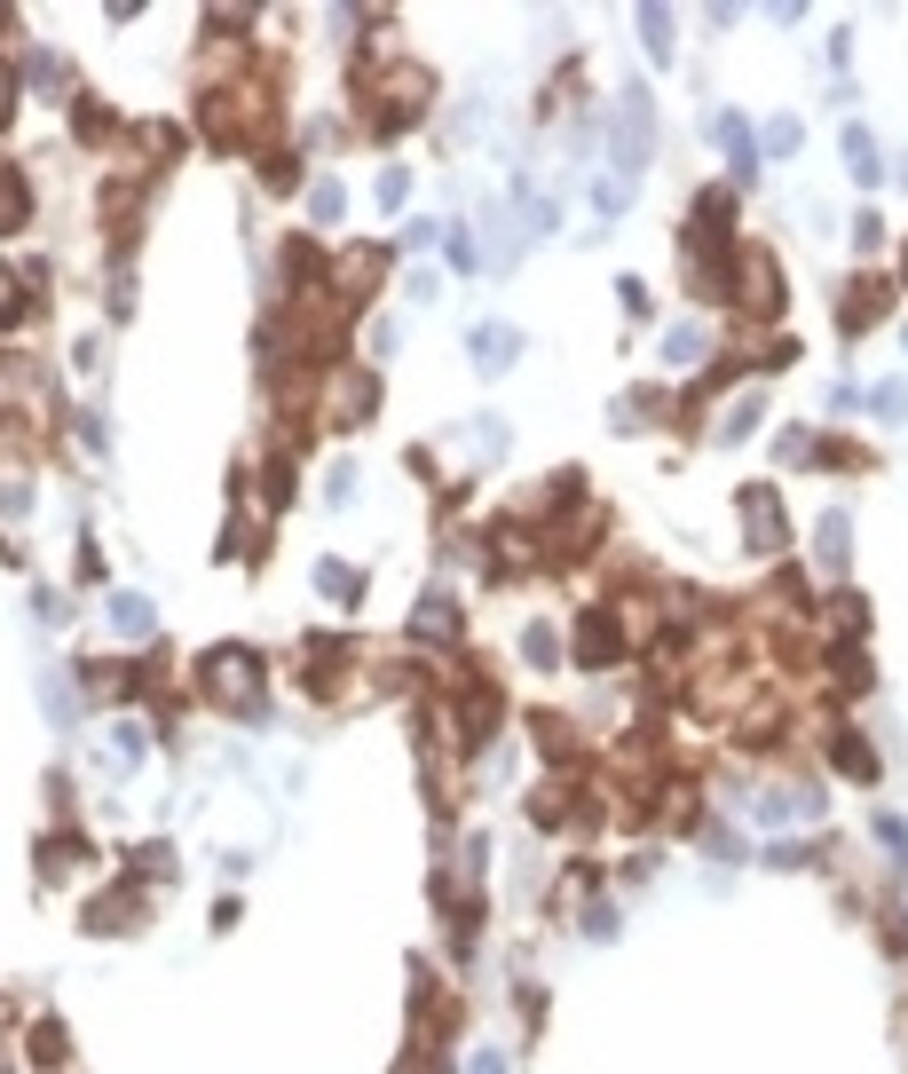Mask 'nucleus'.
<instances>
[{"instance_id": "f257e3e1", "label": "nucleus", "mask_w": 908, "mask_h": 1074, "mask_svg": "<svg viewBox=\"0 0 908 1074\" xmlns=\"http://www.w3.org/2000/svg\"><path fill=\"white\" fill-rule=\"evenodd\" d=\"M198 680H206L222 703H253V695H261V656H253V648H214V656L198 664Z\"/></svg>"}, {"instance_id": "f03ea898", "label": "nucleus", "mask_w": 908, "mask_h": 1074, "mask_svg": "<svg viewBox=\"0 0 908 1074\" xmlns=\"http://www.w3.org/2000/svg\"><path fill=\"white\" fill-rule=\"evenodd\" d=\"M372 403H380L372 372H340V380L324 388V419H332V427H363V419H372Z\"/></svg>"}, {"instance_id": "7ed1b4c3", "label": "nucleus", "mask_w": 908, "mask_h": 1074, "mask_svg": "<svg viewBox=\"0 0 908 1074\" xmlns=\"http://www.w3.org/2000/svg\"><path fill=\"white\" fill-rule=\"evenodd\" d=\"M616 656H624L616 616H585V624H577V664H585V672H601V664H616Z\"/></svg>"}, {"instance_id": "20e7f679", "label": "nucleus", "mask_w": 908, "mask_h": 1074, "mask_svg": "<svg viewBox=\"0 0 908 1074\" xmlns=\"http://www.w3.org/2000/svg\"><path fill=\"white\" fill-rule=\"evenodd\" d=\"M411 633H419V641H459V608H450L442 593H435V601H419V616H411Z\"/></svg>"}, {"instance_id": "39448f33", "label": "nucleus", "mask_w": 908, "mask_h": 1074, "mask_svg": "<svg viewBox=\"0 0 908 1074\" xmlns=\"http://www.w3.org/2000/svg\"><path fill=\"white\" fill-rule=\"evenodd\" d=\"M32 214V198H25V174H0V230H17Z\"/></svg>"}, {"instance_id": "423d86ee", "label": "nucleus", "mask_w": 908, "mask_h": 1074, "mask_svg": "<svg viewBox=\"0 0 908 1074\" xmlns=\"http://www.w3.org/2000/svg\"><path fill=\"white\" fill-rule=\"evenodd\" d=\"M830 759H838V767H846L853 782H869V774H877V759H869V743H861V735H846V743H830Z\"/></svg>"}, {"instance_id": "0eeeda50", "label": "nucleus", "mask_w": 908, "mask_h": 1074, "mask_svg": "<svg viewBox=\"0 0 908 1074\" xmlns=\"http://www.w3.org/2000/svg\"><path fill=\"white\" fill-rule=\"evenodd\" d=\"M32 1058L56 1066V1058H64V1027H32Z\"/></svg>"}, {"instance_id": "6e6552de", "label": "nucleus", "mask_w": 908, "mask_h": 1074, "mask_svg": "<svg viewBox=\"0 0 908 1074\" xmlns=\"http://www.w3.org/2000/svg\"><path fill=\"white\" fill-rule=\"evenodd\" d=\"M111 616L127 624V633H150V608H143V601H111Z\"/></svg>"}, {"instance_id": "1a4fd4ad", "label": "nucleus", "mask_w": 908, "mask_h": 1074, "mask_svg": "<svg viewBox=\"0 0 908 1074\" xmlns=\"http://www.w3.org/2000/svg\"><path fill=\"white\" fill-rule=\"evenodd\" d=\"M17 111V64H0V119Z\"/></svg>"}]
</instances>
